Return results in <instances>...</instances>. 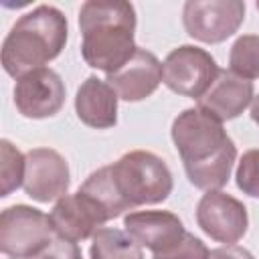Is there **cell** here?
<instances>
[{"instance_id":"obj_4","label":"cell","mask_w":259,"mask_h":259,"mask_svg":"<svg viewBox=\"0 0 259 259\" xmlns=\"http://www.w3.org/2000/svg\"><path fill=\"white\" fill-rule=\"evenodd\" d=\"M67 16L51 4H40L22 14L2 42V67L18 79L45 67L61 55L67 45Z\"/></svg>"},{"instance_id":"obj_6","label":"cell","mask_w":259,"mask_h":259,"mask_svg":"<svg viewBox=\"0 0 259 259\" xmlns=\"http://www.w3.org/2000/svg\"><path fill=\"white\" fill-rule=\"evenodd\" d=\"M217 73L214 57L196 45L172 49L162 63V83L170 91L190 99H200L212 85Z\"/></svg>"},{"instance_id":"obj_24","label":"cell","mask_w":259,"mask_h":259,"mask_svg":"<svg viewBox=\"0 0 259 259\" xmlns=\"http://www.w3.org/2000/svg\"><path fill=\"white\" fill-rule=\"evenodd\" d=\"M255 8H257V10H259V0H257V4H255Z\"/></svg>"},{"instance_id":"obj_2","label":"cell","mask_w":259,"mask_h":259,"mask_svg":"<svg viewBox=\"0 0 259 259\" xmlns=\"http://www.w3.org/2000/svg\"><path fill=\"white\" fill-rule=\"evenodd\" d=\"M170 136L188 182L200 190H221L237 162V146L223 121L198 107H188L172 121Z\"/></svg>"},{"instance_id":"obj_15","label":"cell","mask_w":259,"mask_h":259,"mask_svg":"<svg viewBox=\"0 0 259 259\" xmlns=\"http://www.w3.org/2000/svg\"><path fill=\"white\" fill-rule=\"evenodd\" d=\"M117 93L113 87L95 75L87 77L75 95L77 117L95 130H109L117 123Z\"/></svg>"},{"instance_id":"obj_22","label":"cell","mask_w":259,"mask_h":259,"mask_svg":"<svg viewBox=\"0 0 259 259\" xmlns=\"http://www.w3.org/2000/svg\"><path fill=\"white\" fill-rule=\"evenodd\" d=\"M208 259H255L253 253L245 247L239 245H225V247H217L208 253Z\"/></svg>"},{"instance_id":"obj_23","label":"cell","mask_w":259,"mask_h":259,"mask_svg":"<svg viewBox=\"0 0 259 259\" xmlns=\"http://www.w3.org/2000/svg\"><path fill=\"white\" fill-rule=\"evenodd\" d=\"M251 119L259 125V95H255L251 101Z\"/></svg>"},{"instance_id":"obj_16","label":"cell","mask_w":259,"mask_h":259,"mask_svg":"<svg viewBox=\"0 0 259 259\" xmlns=\"http://www.w3.org/2000/svg\"><path fill=\"white\" fill-rule=\"evenodd\" d=\"M91 259H144L142 247L121 229L101 227L91 237Z\"/></svg>"},{"instance_id":"obj_19","label":"cell","mask_w":259,"mask_h":259,"mask_svg":"<svg viewBox=\"0 0 259 259\" xmlns=\"http://www.w3.org/2000/svg\"><path fill=\"white\" fill-rule=\"evenodd\" d=\"M235 182L243 194L259 198V148H251L239 158Z\"/></svg>"},{"instance_id":"obj_3","label":"cell","mask_w":259,"mask_h":259,"mask_svg":"<svg viewBox=\"0 0 259 259\" xmlns=\"http://www.w3.org/2000/svg\"><path fill=\"white\" fill-rule=\"evenodd\" d=\"M81 57L105 75L121 69L136 53V8L125 0H87L79 8Z\"/></svg>"},{"instance_id":"obj_7","label":"cell","mask_w":259,"mask_h":259,"mask_svg":"<svg viewBox=\"0 0 259 259\" xmlns=\"http://www.w3.org/2000/svg\"><path fill=\"white\" fill-rule=\"evenodd\" d=\"M245 20L241 0H188L182 8V24L194 40L217 45L233 36Z\"/></svg>"},{"instance_id":"obj_18","label":"cell","mask_w":259,"mask_h":259,"mask_svg":"<svg viewBox=\"0 0 259 259\" xmlns=\"http://www.w3.org/2000/svg\"><path fill=\"white\" fill-rule=\"evenodd\" d=\"M229 71L243 79H259V34H241L229 53Z\"/></svg>"},{"instance_id":"obj_12","label":"cell","mask_w":259,"mask_h":259,"mask_svg":"<svg viewBox=\"0 0 259 259\" xmlns=\"http://www.w3.org/2000/svg\"><path fill=\"white\" fill-rule=\"evenodd\" d=\"M253 97V81L243 79L229 69H219L212 85L200 99H196V107L219 121H229L239 117L251 105Z\"/></svg>"},{"instance_id":"obj_13","label":"cell","mask_w":259,"mask_h":259,"mask_svg":"<svg viewBox=\"0 0 259 259\" xmlns=\"http://www.w3.org/2000/svg\"><path fill=\"white\" fill-rule=\"evenodd\" d=\"M105 81L113 87L119 99L136 103L150 97L162 83V63L152 51L136 49L134 57L115 73H109Z\"/></svg>"},{"instance_id":"obj_21","label":"cell","mask_w":259,"mask_h":259,"mask_svg":"<svg viewBox=\"0 0 259 259\" xmlns=\"http://www.w3.org/2000/svg\"><path fill=\"white\" fill-rule=\"evenodd\" d=\"M30 259H83V253L77 243L55 237L49 243V247H45L38 255L30 257Z\"/></svg>"},{"instance_id":"obj_20","label":"cell","mask_w":259,"mask_h":259,"mask_svg":"<svg viewBox=\"0 0 259 259\" xmlns=\"http://www.w3.org/2000/svg\"><path fill=\"white\" fill-rule=\"evenodd\" d=\"M208 253L210 251L202 243V239L186 231L178 243H174L162 253H154L152 259H208Z\"/></svg>"},{"instance_id":"obj_9","label":"cell","mask_w":259,"mask_h":259,"mask_svg":"<svg viewBox=\"0 0 259 259\" xmlns=\"http://www.w3.org/2000/svg\"><path fill=\"white\" fill-rule=\"evenodd\" d=\"M65 83L61 75L51 67L34 69L16 79L14 105L20 115L28 119L53 117L65 105Z\"/></svg>"},{"instance_id":"obj_1","label":"cell","mask_w":259,"mask_h":259,"mask_svg":"<svg viewBox=\"0 0 259 259\" xmlns=\"http://www.w3.org/2000/svg\"><path fill=\"white\" fill-rule=\"evenodd\" d=\"M174 188L168 164L148 150L125 152L115 162L91 172L79 186L101 204L109 219L144 204L164 202Z\"/></svg>"},{"instance_id":"obj_10","label":"cell","mask_w":259,"mask_h":259,"mask_svg":"<svg viewBox=\"0 0 259 259\" xmlns=\"http://www.w3.org/2000/svg\"><path fill=\"white\" fill-rule=\"evenodd\" d=\"M71 184L67 160L53 148H32L26 152L24 192L36 202H53L67 194Z\"/></svg>"},{"instance_id":"obj_8","label":"cell","mask_w":259,"mask_h":259,"mask_svg":"<svg viewBox=\"0 0 259 259\" xmlns=\"http://www.w3.org/2000/svg\"><path fill=\"white\" fill-rule=\"evenodd\" d=\"M196 225L212 241L235 245L249 227L247 206L225 190H206L196 204Z\"/></svg>"},{"instance_id":"obj_14","label":"cell","mask_w":259,"mask_h":259,"mask_svg":"<svg viewBox=\"0 0 259 259\" xmlns=\"http://www.w3.org/2000/svg\"><path fill=\"white\" fill-rule=\"evenodd\" d=\"M125 233L144 249L162 253L174 243H178L186 229L178 214L170 210H134L123 217Z\"/></svg>"},{"instance_id":"obj_11","label":"cell","mask_w":259,"mask_h":259,"mask_svg":"<svg viewBox=\"0 0 259 259\" xmlns=\"http://www.w3.org/2000/svg\"><path fill=\"white\" fill-rule=\"evenodd\" d=\"M49 219L55 235L73 243L93 237L109 221L101 204L81 190L59 198L51 208Z\"/></svg>"},{"instance_id":"obj_5","label":"cell","mask_w":259,"mask_h":259,"mask_svg":"<svg viewBox=\"0 0 259 259\" xmlns=\"http://www.w3.org/2000/svg\"><path fill=\"white\" fill-rule=\"evenodd\" d=\"M49 214L28 204H14L0 214V251L10 259H30L38 255L53 237Z\"/></svg>"},{"instance_id":"obj_17","label":"cell","mask_w":259,"mask_h":259,"mask_svg":"<svg viewBox=\"0 0 259 259\" xmlns=\"http://www.w3.org/2000/svg\"><path fill=\"white\" fill-rule=\"evenodd\" d=\"M26 154H22L10 140H0V196L6 198L24 182Z\"/></svg>"}]
</instances>
